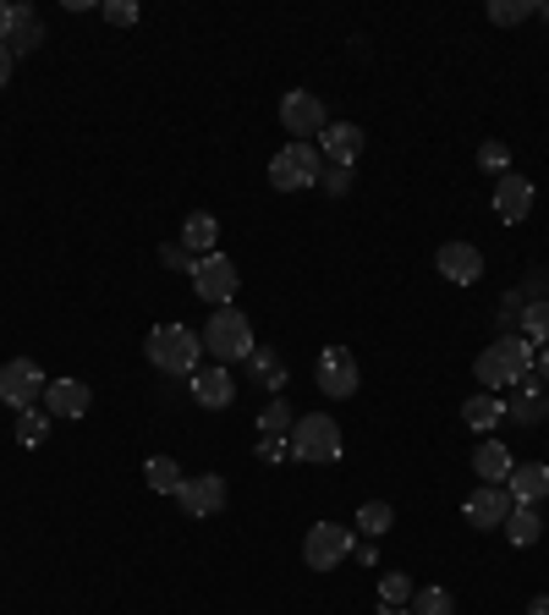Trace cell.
Segmentation results:
<instances>
[{"instance_id": "6da1fadb", "label": "cell", "mask_w": 549, "mask_h": 615, "mask_svg": "<svg viewBox=\"0 0 549 615\" xmlns=\"http://www.w3.org/2000/svg\"><path fill=\"white\" fill-rule=\"evenodd\" d=\"M534 363H539V352H534L528 335H500L495 346L478 352L473 374H478V385L495 396V390H506V385H522V379L534 374Z\"/></svg>"}, {"instance_id": "7a4b0ae2", "label": "cell", "mask_w": 549, "mask_h": 615, "mask_svg": "<svg viewBox=\"0 0 549 615\" xmlns=\"http://www.w3.org/2000/svg\"><path fill=\"white\" fill-rule=\"evenodd\" d=\"M148 363L159 368V374H198V352H204V335L198 330H187V324H154L148 330Z\"/></svg>"}, {"instance_id": "3957f363", "label": "cell", "mask_w": 549, "mask_h": 615, "mask_svg": "<svg viewBox=\"0 0 549 615\" xmlns=\"http://www.w3.org/2000/svg\"><path fill=\"white\" fill-rule=\"evenodd\" d=\"M253 346H259V341H253V324H248L237 308H215V313H209V324H204V352H215L220 368L248 363Z\"/></svg>"}, {"instance_id": "277c9868", "label": "cell", "mask_w": 549, "mask_h": 615, "mask_svg": "<svg viewBox=\"0 0 549 615\" xmlns=\"http://www.w3.org/2000/svg\"><path fill=\"white\" fill-rule=\"evenodd\" d=\"M286 446H291V457L308 461V467H330V461H341V424L324 418V413H308V418L291 424Z\"/></svg>"}, {"instance_id": "5b68a950", "label": "cell", "mask_w": 549, "mask_h": 615, "mask_svg": "<svg viewBox=\"0 0 549 615\" xmlns=\"http://www.w3.org/2000/svg\"><path fill=\"white\" fill-rule=\"evenodd\" d=\"M270 181H274V192H302V187H319V149L291 138L286 149H274Z\"/></svg>"}, {"instance_id": "8992f818", "label": "cell", "mask_w": 549, "mask_h": 615, "mask_svg": "<svg viewBox=\"0 0 549 615\" xmlns=\"http://www.w3.org/2000/svg\"><path fill=\"white\" fill-rule=\"evenodd\" d=\"M237 286H242V275H237V264H231L226 253H209V259L193 264V292L209 308H231Z\"/></svg>"}, {"instance_id": "52a82bcc", "label": "cell", "mask_w": 549, "mask_h": 615, "mask_svg": "<svg viewBox=\"0 0 549 615\" xmlns=\"http://www.w3.org/2000/svg\"><path fill=\"white\" fill-rule=\"evenodd\" d=\"M346 555H352V528H341V522H313V528H308L302 561H308L313 572H335Z\"/></svg>"}, {"instance_id": "ba28073f", "label": "cell", "mask_w": 549, "mask_h": 615, "mask_svg": "<svg viewBox=\"0 0 549 615\" xmlns=\"http://www.w3.org/2000/svg\"><path fill=\"white\" fill-rule=\"evenodd\" d=\"M39 396H44V368H39L33 357H11V363L0 368V402H6L11 413H28Z\"/></svg>"}, {"instance_id": "9c48e42d", "label": "cell", "mask_w": 549, "mask_h": 615, "mask_svg": "<svg viewBox=\"0 0 549 615\" xmlns=\"http://www.w3.org/2000/svg\"><path fill=\"white\" fill-rule=\"evenodd\" d=\"M280 127H286V133H297V144H308V133H324V127H330V116H324L319 94L291 88V94L280 100Z\"/></svg>"}, {"instance_id": "30bf717a", "label": "cell", "mask_w": 549, "mask_h": 615, "mask_svg": "<svg viewBox=\"0 0 549 615\" xmlns=\"http://www.w3.org/2000/svg\"><path fill=\"white\" fill-rule=\"evenodd\" d=\"M313 374H319V390H324V396H358V385H363L358 357H352L346 346H324Z\"/></svg>"}, {"instance_id": "8fae6325", "label": "cell", "mask_w": 549, "mask_h": 615, "mask_svg": "<svg viewBox=\"0 0 549 615\" xmlns=\"http://www.w3.org/2000/svg\"><path fill=\"white\" fill-rule=\"evenodd\" d=\"M511 494H506V483H478L473 494H467V528H484V533H495V528H506V517H511Z\"/></svg>"}, {"instance_id": "7c38bea8", "label": "cell", "mask_w": 549, "mask_h": 615, "mask_svg": "<svg viewBox=\"0 0 549 615\" xmlns=\"http://www.w3.org/2000/svg\"><path fill=\"white\" fill-rule=\"evenodd\" d=\"M528 215H534V181L517 176V170L495 176V220L500 226H522Z\"/></svg>"}, {"instance_id": "4fadbf2b", "label": "cell", "mask_w": 549, "mask_h": 615, "mask_svg": "<svg viewBox=\"0 0 549 615\" xmlns=\"http://www.w3.org/2000/svg\"><path fill=\"white\" fill-rule=\"evenodd\" d=\"M434 270H439L450 286H473V281H484V253H478L473 242H445V248L434 253Z\"/></svg>"}, {"instance_id": "5bb4252c", "label": "cell", "mask_w": 549, "mask_h": 615, "mask_svg": "<svg viewBox=\"0 0 549 615\" xmlns=\"http://www.w3.org/2000/svg\"><path fill=\"white\" fill-rule=\"evenodd\" d=\"M176 500H182V511H187V517H215V511L226 505V478H220V472H198V478H187V483H182V494H176Z\"/></svg>"}, {"instance_id": "9a60e30c", "label": "cell", "mask_w": 549, "mask_h": 615, "mask_svg": "<svg viewBox=\"0 0 549 615\" xmlns=\"http://www.w3.org/2000/svg\"><path fill=\"white\" fill-rule=\"evenodd\" d=\"M187 385H193V402H198V407H209V413H226V407L237 402L231 368H220V363H215V368H198Z\"/></svg>"}, {"instance_id": "2e32d148", "label": "cell", "mask_w": 549, "mask_h": 615, "mask_svg": "<svg viewBox=\"0 0 549 615\" xmlns=\"http://www.w3.org/2000/svg\"><path fill=\"white\" fill-rule=\"evenodd\" d=\"M89 385L83 379H55V385H44V413L50 418H83L89 413Z\"/></svg>"}, {"instance_id": "e0dca14e", "label": "cell", "mask_w": 549, "mask_h": 615, "mask_svg": "<svg viewBox=\"0 0 549 615\" xmlns=\"http://www.w3.org/2000/svg\"><path fill=\"white\" fill-rule=\"evenodd\" d=\"M506 494H511L517 505H539V500L549 494V467L545 461H522V467H511Z\"/></svg>"}, {"instance_id": "ac0fdd59", "label": "cell", "mask_w": 549, "mask_h": 615, "mask_svg": "<svg viewBox=\"0 0 549 615\" xmlns=\"http://www.w3.org/2000/svg\"><path fill=\"white\" fill-rule=\"evenodd\" d=\"M319 149L330 154V165H346V170H352V159L363 154V127H352V122H330V127L319 133Z\"/></svg>"}, {"instance_id": "d6986e66", "label": "cell", "mask_w": 549, "mask_h": 615, "mask_svg": "<svg viewBox=\"0 0 549 615\" xmlns=\"http://www.w3.org/2000/svg\"><path fill=\"white\" fill-rule=\"evenodd\" d=\"M39 44H44V22H39V11H33V6H11L6 50H11V55H28V50H39Z\"/></svg>"}, {"instance_id": "ffe728a7", "label": "cell", "mask_w": 549, "mask_h": 615, "mask_svg": "<svg viewBox=\"0 0 549 615\" xmlns=\"http://www.w3.org/2000/svg\"><path fill=\"white\" fill-rule=\"evenodd\" d=\"M215 242H220V220H215L209 209H193V215L182 220V248L209 259V253H215Z\"/></svg>"}, {"instance_id": "44dd1931", "label": "cell", "mask_w": 549, "mask_h": 615, "mask_svg": "<svg viewBox=\"0 0 549 615\" xmlns=\"http://www.w3.org/2000/svg\"><path fill=\"white\" fill-rule=\"evenodd\" d=\"M511 451H506V440H484L478 451H473V472L484 478V483H506L511 478Z\"/></svg>"}, {"instance_id": "7402d4cb", "label": "cell", "mask_w": 549, "mask_h": 615, "mask_svg": "<svg viewBox=\"0 0 549 615\" xmlns=\"http://www.w3.org/2000/svg\"><path fill=\"white\" fill-rule=\"evenodd\" d=\"M506 539L511 544H539L545 539V517H539V505H511V517H506Z\"/></svg>"}, {"instance_id": "603a6c76", "label": "cell", "mask_w": 549, "mask_h": 615, "mask_svg": "<svg viewBox=\"0 0 549 615\" xmlns=\"http://www.w3.org/2000/svg\"><path fill=\"white\" fill-rule=\"evenodd\" d=\"M506 418H517V424H545V418H549V396L534 385V374L522 379V396L506 407Z\"/></svg>"}, {"instance_id": "cb8c5ba5", "label": "cell", "mask_w": 549, "mask_h": 615, "mask_svg": "<svg viewBox=\"0 0 549 615\" xmlns=\"http://www.w3.org/2000/svg\"><path fill=\"white\" fill-rule=\"evenodd\" d=\"M143 483H148L154 494H182L187 472H182L170 457H148V461H143Z\"/></svg>"}, {"instance_id": "d4e9b609", "label": "cell", "mask_w": 549, "mask_h": 615, "mask_svg": "<svg viewBox=\"0 0 549 615\" xmlns=\"http://www.w3.org/2000/svg\"><path fill=\"white\" fill-rule=\"evenodd\" d=\"M500 418H506V402H500V396H473V402L462 407V424L478 429V435H489Z\"/></svg>"}, {"instance_id": "484cf974", "label": "cell", "mask_w": 549, "mask_h": 615, "mask_svg": "<svg viewBox=\"0 0 549 615\" xmlns=\"http://www.w3.org/2000/svg\"><path fill=\"white\" fill-rule=\"evenodd\" d=\"M44 440H50V413H39V407L17 413V446H22V451H39Z\"/></svg>"}, {"instance_id": "4316f807", "label": "cell", "mask_w": 549, "mask_h": 615, "mask_svg": "<svg viewBox=\"0 0 549 615\" xmlns=\"http://www.w3.org/2000/svg\"><path fill=\"white\" fill-rule=\"evenodd\" d=\"M248 363H253V374H259L270 390H280V385H286V363L274 357V346H253V352H248Z\"/></svg>"}, {"instance_id": "83f0119b", "label": "cell", "mask_w": 549, "mask_h": 615, "mask_svg": "<svg viewBox=\"0 0 549 615\" xmlns=\"http://www.w3.org/2000/svg\"><path fill=\"white\" fill-rule=\"evenodd\" d=\"M412 615H456L450 588H417V594H412Z\"/></svg>"}, {"instance_id": "f1b7e54d", "label": "cell", "mask_w": 549, "mask_h": 615, "mask_svg": "<svg viewBox=\"0 0 549 615\" xmlns=\"http://www.w3.org/2000/svg\"><path fill=\"white\" fill-rule=\"evenodd\" d=\"M291 424H297V418H291V407H286L280 396H274L270 407H265V418H259V429H265V440H286V435H291Z\"/></svg>"}, {"instance_id": "f546056e", "label": "cell", "mask_w": 549, "mask_h": 615, "mask_svg": "<svg viewBox=\"0 0 549 615\" xmlns=\"http://www.w3.org/2000/svg\"><path fill=\"white\" fill-rule=\"evenodd\" d=\"M522 17H534V0H489V22L495 28H517Z\"/></svg>"}, {"instance_id": "4dcf8cb0", "label": "cell", "mask_w": 549, "mask_h": 615, "mask_svg": "<svg viewBox=\"0 0 549 615\" xmlns=\"http://www.w3.org/2000/svg\"><path fill=\"white\" fill-rule=\"evenodd\" d=\"M391 522H396V511H391V505H385V500H369V505H363V511H358V528H363V533H369V539H380V533H385V528H391Z\"/></svg>"}, {"instance_id": "1f68e13d", "label": "cell", "mask_w": 549, "mask_h": 615, "mask_svg": "<svg viewBox=\"0 0 549 615\" xmlns=\"http://www.w3.org/2000/svg\"><path fill=\"white\" fill-rule=\"evenodd\" d=\"M412 594H417V588H412L407 572H385V577H380V600H385V605L402 611V605H412Z\"/></svg>"}, {"instance_id": "d6a6232c", "label": "cell", "mask_w": 549, "mask_h": 615, "mask_svg": "<svg viewBox=\"0 0 549 615\" xmlns=\"http://www.w3.org/2000/svg\"><path fill=\"white\" fill-rule=\"evenodd\" d=\"M522 330H528L534 346H549V298L534 308H522Z\"/></svg>"}, {"instance_id": "836d02e7", "label": "cell", "mask_w": 549, "mask_h": 615, "mask_svg": "<svg viewBox=\"0 0 549 615\" xmlns=\"http://www.w3.org/2000/svg\"><path fill=\"white\" fill-rule=\"evenodd\" d=\"M478 165H484V170H495V176H506V170H511V149L495 138V144H484V149H478Z\"/></svg>"}, {"instance_id": "e575fe53", "label": "cell", "mask_w": 549, "mask_h": 615, "mask_svg": "<svg viewBox=\"0 0 549 615\" xmlns=\"http://www.w3.org/2000/svg\"><path fill=\"white\" fill-rule=\"evenodd\" d=\"M100 17H105V22H116V28H133L137 6H133V0H105V6H100Z\"/></svg>"}, {"instance_id": "d590c367", "label": "cell", "mask_w": 549, "mask_h": 615, "mask_svg": "<svg viewBox=\"0 0 549 615\" xmlns=\"http://www.w3.org/2000/svg\"><path fill=\"white\" fill-rule=\"evenodd\" d=\"M159 264H165V270H193V253H187L182 242H165V248H159Z\"/></svg>"}, {"instance_id": "8d00e7d4", "label": "cell", "mask_w": 549, "mask_h": 615, "mask_svg": "<svg viewBox=\"0 0 549 615\" xmlns=\"http://www.w3.org/2000/svg\"><path fill=\"white\" fill-rule=\"evenodd\" d=\"M319 181H324L330 192H346V181H352V176H346V165H330V170H319Z\"/></svg>"}, {"instance_id": "74e56055", "label": "cell", "mask_w": 549, "mask_h": 615, "mask_svg": "<svg viewBox=\"0 0 549 615\" xmlns=\"http://www.w3.org/2000/svg\"><path fill=\"white\" fill-rule=\"evenodd\" d=\"M280 457H291L286 440H259V461H280Z\"/></svg>"}, {"instance_id": "f35d334b", "label": "cell", "mask_w": 549, "mask_h": 615, "mask_svg": "<svg viewBox=\"0 0 549 615\" xmlns=\"http://www.w3.org/2000/svg\"><path fill=\"white\" fill-rule=\"evenodd\" d=\"M11 61H17V55H11V50H6V44H0V88H6V83H11Z\"/></svg>"}, {"instance_id": "ab89813d", "label": "cell", "mask_w": 549, "mask_h": 615, "mask_svg": "<svg viewBox=\"0 0 549 615\" xmlns=\"http://www.w3.org/2000/svg\"><path fill=\"white\" fill-rule=\"evenodd\" d=\"M6 33H11V6L0 0V44H6Z\"/></svg>"}, {"instance_id": "60d3db41", "label": "cell", "mask_w": 549, "mask_h": 615, "mask_svg": "<svg viewBox=\"0 0 549 615\" xmlns=\"http://www.w3.org/2000/svg\"><path fill=\"white\" fill-rule=\"evenodd\" d=\"M528 615H549V594H539V600L528 605Z\"/></svg>"}, {"instance_id": "b9f144b4", "label": "cell", "mask_w": 549, "mask_h": 615, "mask_svg": "<svg viewBox=\"0 0 549 615\" xmlns=\"http://www.w3.org/2000/svg\"><path fill=\"white\" fill-rule=\"evenodd\" d=\"M539 379H545V385H549V346H545V352H539Z\"/></svg>"}, {"instance_id": "7bdbcfd3", "label": "cell", "mask_w": 549, "mask_h": 615, "mask_svg": "<svg viewBox=\"0 0 549 615\" xmlns=\"http://www.w3.org/2000/svg\"><path fill=\"white\" fill-rule=\"evenodd\" d=\"M380 615H412V611H396V605H385V611H380Z\"/></svg>"}, {"instance_id": "ee69618b", "label": "cell", "mask_w": 549, "mask_h": 615, "mask_svg": "<svg viewBox=\"0 0 549 615\" xmlns=\"http://www.w3.org/2000/svg\"><path fill=\"white\" fill-rule=\"evenodd\" d=\"M534 11H539V17H545V22H549V0H545V6H534Z\"/></svg>"}]
</instances>
